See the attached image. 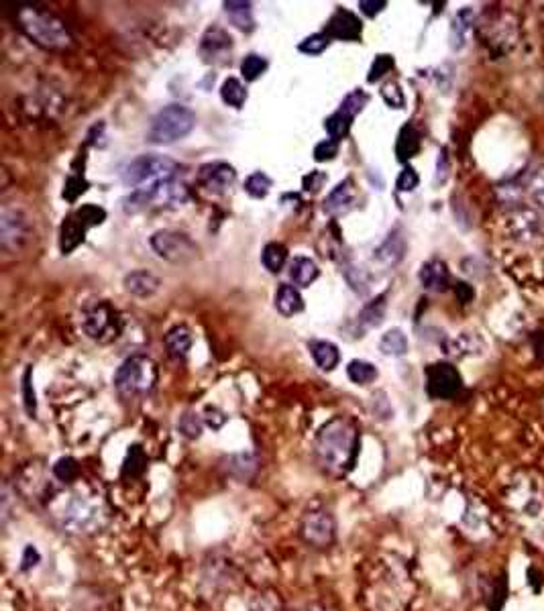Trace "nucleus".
Returning a JSON list of instances; mask_svg holds the SVG:
<instances>
[{
	"mask_svg": "<svg viewBox=\"0 0 544 611\" xmlns=\"http://www.w3.org/2000/svg\"><path fill=\"white\" fill-rule=\"evenodd\" d=\"M361 451V430L355 420L335 416L320 426L314 440L318 467L333 477H345L355 469Z\"/></svg>",
	"mask_w": 544,
	"mask_h": 611,
	"instance_id": "nucleus-1",
	"label": "nucleus"
},
{
	"mask_svg": "<svg viewBox=\"0 0 544 611\" xmlns=\"http://www.w3.org/2000/svg\"><path fill=\"white\" fill-rule=\"evenodd\" d=\"M7 9L13 13L15 23L19 29L37 45L51 49V51H62L72 45V35L66 29V25L49 11L41 9L39 5H25V3H9Z\"/></svg>",
	"mask_w": 544,
	"mask_h": 611,
	"instance_id": "nucleus-2",
	"label": "nucleus"
},
{
	"mask_svg": "<svg viewBox=\"0 0 544 611\" xmlns=\"http://www.w3.org/2000/svg\"><path fill=\"white\" fill-rule=\"evenodd\" d=\"M508 506L528 528L544 526V479L534 473H520L508 487Z\"/></svg>",
	"mask_w": 544,
	"mask_h": 611,
	"instance_id": "nucleus-3",
	"label": "nucleus"
},
{
	"mask_svg": "<svg viewBox=\"0 0 544 611\" xmlns=\"http://www.w3.org/2000/svg\"><path fill=\"white\" fill-rule=\"evenodd\" d=\"M196 127V115L184 104L163 106L153 117L147 141L153 145H172L188 137Z\"/></svg>",
	"mask_w": 544,
	"mask_h": 611,
	"instance_id": "nucleus-4",
	"label": "nucleus"
},
{
	"mask_svg": "<svg viewBox=\"0 0 544 611\" xmlns=\"http://www.w3.org/2000/svg\"><path fill=\"white\" fill-rule=\"evenodd\" d=\"M157 383V365L143 355L127 359L115 373V387L123 400L147 398Z\"/></svg>",
	"mask_w": 544,
	"mask_h": 611,
	"instance_id": "nucleus-5",
	"label": "nucleus"
},
{
	"mask_svg": "<svg viewBox=\"0 0 544 611\" xmlns=\"http://www.w3.org/2000/svg\"><path fill=\"white\" fill-rule=\"evenodd\" d=\"M188 200V188L182 182L161 180L151 186L135 190L125 200V212H141L147 208H168V206H182Z\"/></svg>",
	"mask_w": 544,
	"mask_h": 611,
	"instance_id": "nucleus-6",
	"label": "nucleus"
},
{
	"mask_svg": "<svg viewBox=\"0 0 544 611\" xmlns=\"http://www.w3.org/2000/svg\"><path fill=\"white\" fill-rule=\"evenodd\" d=\"M60 518H62V526L68 532L92 534L104 526L106 512L100 504V499L86 495H72L64 504Z\"/></svg>",
	"mask_w": 544,
	"mask_h": 611,
	"instance_id": "nucleus-7",
	"label": "nucleus"
},
{
	"mask_svg": "<svg viewBox=\"0 0 544 611\" xmlns=\"http://www.w3.org/2000/svg\"><path fill=\"white\" fill-rule=\"evenodd\" d=\"M180 165L163 155H139L123 170V182L135 190L151 186L161 180H172Z\"/></svg>",
	"mask_w": 544,
	"mask_h": 611,
	"instance_id": "nucleus-8",
	"label": "nucleus"
},
{
	"mask_svg": "<svg viewBox=\"0 0 544 611\" xmlns=\"http://www.w3.org/2000/svg\"><path fill=\"white\" fill-rule=\"evenodd\" d=\"M504 229L508 239L520 245L544 243V216L532 206L512 204L504 216Z\"/></svg>",
	"mask_w": 544,
	"mask_h": 611,
	"instance_id": "nucleus-9",
	"label": "nucleus"
},
{
	"mask_svg": "<svg viewBox=\"0 0 544 611\" xmlns=\"http://www.w3.org/2000/svg\"><path fill=\"white\" fill-rule=\"evenodd\" d=\"M106 220V210L96 204H84L74 210L62 222L60 231V249L64 255H70L76 247H80L86 239V233L94 227H100Z\"/></svg>",
	"mask_w": 544,
	"mask_h": 611,
	"instance_id": "nucleus-10",
	"label": "nucleus"
},
{
	"mask_svg": "<svg viewBox=\"0 0 544 611\" xmlns=\"http://www.w3.org/2000/svg\"><path fill=\"white\" fill-rule=\"evenodd\" d=\"M82 328L94 341L100 343L113 341L121 332L119 312L106 300H92L82 310Z\"/></svg>",
	"mask_w": 544,
	"mask_h": 611,
	"instance_id": "nucleus-11",
	"label": "nucleus"
},
{
	"mask_svg": "<svg viewBox=\"0 0 544 611\" xmlns=\"http://www.w3.org/2000/svg\"><path fill=\"white\" fill-rule=\"evenodd\" d=\"M463 387V377L451 363H432L426 367V394L432 400H451Z\"/></svg>",
	"mask_w": 544,
	"mask_h": 611,
	"instance_id": "nucleus-12",
	"label": "nucleus"
},
{
	"mask_svg": "<svg viewBox=\"0 0 544 611\" xmlns=\"http://www.w3.org/2000/svg\"><path fill=\"white\" fill-rule=\"evenodd\" d=\"M300 536L314 548H329L337 538V522L331 512L312 510L304 514L300 524Z\"/></svg>",
	"mask_w": 544,
	"mask_h": 611,
	"instance_id": "nucleus-13",
	"label": "nucleus"
},
{
	"mask_svg": "<svg viewBox=\"0 0 544 611\" xmlns=\"http://www.w3.org/2000/svg\"><path fill=\"white\" fill-rule=\"evenodd\" d=\"M153 251L166 261L172 263H186L192 261L198 253L194 241L178 231H159L151 237Z\"/></svg>",
	"mask_w": 544,
	"mask_h": 611,
	"instance_id": "nucleus-14",
	"label": "nucleus"
},
{
	"mask_svg": "<svg viewBox=\"0 0 544 611\" xmlns=\"http://www.w3.org/2000/svg\"><path fill=\"white\" fill-rule=\"evenodd\" d=\"M233 37L223 27H210L200 39V58L204 64L223 66L231 60Z\"/></svg>",
	"mask_w": 544,
	"mask_h": 611,
	"instance_id": "nucleus-15",
	"label": "nucleus"
},
{
	"mask_svg": "<svg viewBox=\"0 0 544 611\" xmlns=\"http://www.w3.org/2000/svg\"><path fill=\"white\" fill-rule=\"evenodd\" d=\"M198 180L206 190L214 194H223L235 184L237 172L233 165L225 161H212V163H204L198 170Z\"/></svg>",
	"mask_w": 544,
	"mask_h": 611,
	"instance_id": "nucleus-16",
	"label": "nucleus"
},
{
	"mask_svg": "<svg viewBox=\"0 0 544 611\" xmlns=\"http://www.w3.org/2000/svg\"><path fill=\"white\" fill-rule=\"evenodd\" d=\"M361 33H363L361 19L347 9H337L335 15L324 25V35L329 39L357 41L361 39Z\"/></svg>",
	"mask_w": 544,
	"mask_h": 611,
	"instance_id": "nucleus-17",
	"label": "nucleus"
},
{
	"mask_svg": "<svg viewBox=\"0 0 544 611\" xmlns=\"http://www.w3.org/2000/svg\"><path fill=\"white\" fill-rule=\"evenodd\" d=\"M420 284L428 292H445L451 284V273L447 263L441 259L426 261L420 269Z\"/></svg>",
	"mask_w": 544,
	"mask_h": 611,
	"instance_id": "nucleus-18",
	"label": "nucleus"
},
{
	"mask_svg": "<svg viewBox=\"0 0 544 611\" xmlns=\"http://www.w3.org/2000/svg\"><path fill=\"white\" fill-rule=\"evenodd\" d=\"M355 184L351 178L343 180L341 184H337V188L326 196L324 200V212L331 214V216H339V214H345L347 210H351L353 202H355Z\"/></svg>",
	"mask_w": 544,
	"mask_h": 611,
	"instance_id": "nucleus-19",
	"label": "nucleus"
},
{
	"mask_svg": "<svg viewBox=\"0 0 544 611\" xmlns=\"http://www.w3.org/2000/svg\"><path fill=\"white\" fill-rule=\"evenodd\" d=\"M0 231H3V247L11 249V247H19L27 237V225L25 220L19 216L17 210H5L3 212V220H0Z\"/></svg>",
	"mask_w": 544,
	"mask_h": 611,
	"instance_id": "nucleus-20",
	"label": "nucleus"
},
{
	"mask_svg": "<svg viewBox=\"0 0 544 611\" xmlns=\"http://www.w3.org/2000/svg\"><path fill=\"white\" fill-rule=\"evenodd\" d=\"M161 282L149 271H133L125 277V290L139 298H149L159 290Z\"/></svg>",
	"mask_w": 544,
	"mask_h": 611,
	"instance_id": "nucleus-21",
	"label": "nucleus"
},
{
	"mask_svg": "<svg viewBox=\"0 0 544 611\" xmlns=\"http://www.w3.org/2000/svg\"><path fill=\"white\" fill-rule=\"evenodd\" d=\"M473 23H475V13L469 7L455 15V19L451 23V47L455 51H461L467 45L469 35L473 31Z\"/></svg>",
	"mask_w": 544,
	"mask_h": 611,
	"instance_id": "nucleus-22",
	"label": "nucleus"
},
{
	"mask_svg": "<svg viewBox=\"0 0 544 611\" xmlns=\"http://www.w3.org/2000/svg\"><path fill=\"white\" fill-rule=\"evenodd\" d=\"M308 349H310V355H312L314 363L322 371H333L341 361V353H339L337 345H333L329 341H312L308 345Z\"/></svg>",
	"mask_w": 544,
	"mask_h": 611,
	"instance_id": "nucleus-23",
	"label": "nucleus"
},
{
	"mask_svg": "<svg viewBox=\"0 0 544 611\" xmlns=\"http://www.w3.org/2000/svg\"><path fill=\"white\" fill-rule=\"evenodd\" d=\"M166 349L170 353V357L174 359H184L190 349H192V332L188 326L180 324L174 326L168 335H166Z\"/></svg>",
	"mask_w": 544,
	"mask_h": 611,
	"instance_id": "nucleus-24",
	"label": "nucleus"
},
{
	"mask_svg": "<svg viewBox=\"0 0 544 611\" xmlns=\"http://www.w3.org/2000/svg\"><path fill=\"white\" fill-rule=\"evenodd\" d=\"M420 139H422V135L412 123L402 127V131L398 135V141H396V155L402 163L410 161L420 151Z\"/></svg>",
	"mask_w": 544,
	"mask_h": 611,
	"instance_id": "nucleus-25",
	"label": "nucleus"
},
{
	"mask_svg": "<svg viewBox=\"0 0 544 611\" xmlns=\"http://www.w3.org/2000/svg\"><path fill=\"white\" fill-rule=\"evenodd\" d=\"M276 308L282 316L290 318V316H296L304 310V300L300 296V292L294 288V286H280V290L276 292Z\"/></svg>",
	"mask_w": 544,
	"mask_h": 611,
	"instance_id": "nucleus-26",
	"label": "nucleus"
},
{
	"mask_svg": "<svg viewBox=\"0 0 544 611\" xmlns=\"http://www.w3.org/2000/svg\"><path fill=\"white\" fill-rule=\"evenodd\" d=\"M404 251H406V241L400 231H394L384 241V245L375 251V259L386 265H396L404 257Z\"/></svg>",
	"mask_w": 544,
	"mask_h": 611,
	"instance_id": "nucleus-27",
	"label": "nucleus"
},
{
	"mask_svg": "<svg viewBox=\"0 0 544 611\" xmlns=\"http://www.w3.org/2000/svg\"><path fill=\"white\" fill-rule=\"evenodd\" d=\"M318 265L308 259V257H296L290 265V277L294 286H300V288H308L312 282H316L318 277Z\"/></svg>",
	"mask_w": 544,
	"mask_h": 611,
	"instance_id": "nucleus-28",
	"label": "nucleus"
},
{
	"mask_svg": "<svg viewBox=\"0 0 544 611\" xmlns=\"http://www.w3.org/2000/svg\"><path fill=\"white\" fill-rule=\"evenodd\" d=\"M379 351L388 357H404L408 353V339L400 328L388 330L386 335L379 341Z\"/></svg>",
	"mask_w": 544,
	"mask_h": 611,
	"instance_id": "nucleus-29",
	"label": "nucleus"
},
{
	"mask_svg": "<svg viewBox=\"0 0 544 611\" xmlns=\"http://www.w3.org/2000/svg\"><path fill=\"white\" fill-rule=\"evenodd\" d=\"M288 261V249L282 243H269L261 253V263L267 271L280 273Z\"/></svg>",
	"mask_w": 544,
	"mask_h": 611,
	"instance_id": "nucleus-30",
	"label": "nucleus"
},
{
	"mask_svg": "<svg viewBox=\"0 0 544 611\" xmlns=\"http://www.w3.org/2000/svg\"><path fill=\"white\" fill-rule=\"evenodd\" d=\"M145 469H147V457H145V453H143L139 444H133V447L127 453L125 463H123V477L125 479H137L145 473Z\"/></svg>",
	"mask_w": 544,
	"mask_h": 611,
	"instance_id": "nucleus-31",
	"label": "nucleus"
},
{
	"mask_svg": "<svg viewBox=\"0 0 544 611\" xmlns=\"http://www.w3.org/2000/svg\"><path fill=\"white\" fill-rule=\"evenodd\" d=\"M351 123H353V119L349 115H345L343 110H337L335 115H331L329 119L324 121V129H326V133H329V137L333 141L339 143V141H343L349 135Z\"/></svg>",
	"mask_w": 544,
	"mask_h": 611,
	"instance_id": "nucleus-32",
	"label": "nucleus"
},
{
	"mask_svg": "<svg viewBox=\"0 0 544 611\" xmlns=\"http://www.w3.org/2000/svg\"><path fill=\"white\" fill-rule=\"evenodd\" d=\"M347 377L355 383V385H369L377 379V369L375 365H371L369 361H361L355 359L349 363L347 367Z\"/></svg>",
	"mask_w": 544,
	"mask_h": 611,
	"instance_id": "nucleus-33",
	"label": "nucleus"
},
{
	"mask_svg": "<svg viewBox=\"0 0 544 611\" xmlns=\"http://www.w3.org/2000/svg\"><path fill=\"white\" fill-rule=\"evenodd\" d=\"M384 316H386V296H379L377 300H373L363 308V312L359 314V324H363L365 328H373L384 322Z\"/></svg>",
	"mask_w": 544,
	"mask_h": 611,
	"instance_id": "nucleus-34",
	"label": "nucleus"
},
{
	"mask_svg": "<svg viewBox=\"0 0 544 611\" xmlns=\"http://www.w3.org/2000/svg\"><path fill=\"white\" fill-rule=\"evenodd\" d=\"M225 11L231 17L233 25H237L241 31L253 29V15H251V3H225Z\"/></svg>",
	"mask_w": 544,
	"mask_h": 611,
	"instance_id": "nucleus-35",
	"label": "nucleus"
},
{
	"mask_svg": "<svg viewBox=\"0 0 544 611\" xmlns=\"http://www.w3.org/2000/svg\"><path fill=\"white\" fill-rule=\"evenodd\" d=\"M221 96H223L225 104H229L233 108H241L245 104V100H247V90H245V86L237 78H227L223 82Z\"/></svg>",
	"mask_w": 544,
	"mask_h": 611,
	"instance_id": "nucleus-36",
	"label": "nucleus"
},
{
	"mask_svg": "<svg viewBox=\"0 0 544 611\" xmlns=\"http://www.w3.org/2000/svg\"><path fill=\"white\" fill-rule=\"evenodd\" d=\"M265 70H267V60L257 53H249L241 64V74L247 82H255L265 74Z\"/></svg>",
	"mask_w": 544,
	"mask_h": 611,
	"instance_id": "nucleus-37",
	"label": "nucleus"
},
{
	"mask_svg": "<svg viewBox=\"0 0 544 611\" xmlns=\"http://www.w3.org/2000/svg\"><path fill=\"white\" fill-rule=\"evenodd\" d=\"M526 194L530 196V200L544 210V168H538L536 172L530 174L528 182H526Z\"/></svg>",
	"mask_w": 544,
	"mask_h": 611,
	"instance_id": "nucleus-38",
	"label": "nucleus"
},
{
	"mask_svg": "<svg viewBox=\"0 0 544 611\" xmlns=\"http://www.w3.org/2000/svg\"><path fill=\"white\" fill-rule=\"evenodd\" d=\"M80 475V465L72 457H62L56 465H53V477L60 479L62 483H72Z\"/></svg>",
	"mask_w": 544,
	"mask_h": 611,
	"instance_id": "nucleus-39",
	"label": "nucleus"
},
{
	"mask_svg": "<svg viewBox=\"0 0 544 611\" xmlns=\"http://www.w3.org/2000/svg\"><path fill=\"white\" fill-rule=\"evenodd\" d=\"M271 186H274V182H271V178L263 172H255L253 176L247 178L245 182V192L253 198H265L271 190Z\"/></svg>",
	"mask_w": 544,
	"mask_h": 611,
	"instance_id": "nucleus-40",
	"label": "nucleus"
},
{
	"mask_svg": "<svg viewBox=\"0 0 544 611\" xmlns=\"http://www.w3.org/2000/svg\"><path fill=\"white\" fill-rule=\"evenodd\" d=\"M367 102H369V96L363 90H353L351 94L345 96V100L341 102L339 110H343L345 115L355 119L361 113V110L367 106Z\"/></svg>",
	"mask_w": 544,
	"mask_h": 611,
	"instance_id": "nucleus-41",
	"label": "nucleus"
},
{
	"mask_svg": "<svg viewBox=\"0 0 544 611\" xmlns=\"http://www.w3.org/2000/svg\"><path fill=\"white\" fill-rule=\"evenodd\" d=\"M479 349H483V341L475 335H461L453 341V347H451V355H475V353H481Z\"/></svg>",
	"mask_w": 544,
	"mask_h": 611,
	"instance_id": "nucleus-42",
	"label": "nucleus"
},
{
	"mask_svg": "<svg viewBox=\"0 0 544 611\" xmlns=\"http://www.w3.org/2000/svg\"><path fill=\"white\" fill-rule=\"evenodd\" d=\"M390 70H394V58H392V55H386V53L377 55V58H375L373 64H371L367 82L373 84V82H377V80H382Z\"/></svg>",
	"mask_w": 544,
	"mask_h": 611,
	"instance_id": "nucleus-43",
	"label": "nucleus"
},
{
	"mask_svg": "<svg viewBox=\"0 0 544 611\" xmlns=\"http://www.w3.org/2000/svg\"><path fill=\"white\" fill-rule=\"evenodd\" d=\"M329 45H331V39H329V37H326L324 33H314V35L306 37V39L298 45V49H300L302 53H306V55H320Z\"/></svg>",
	"mask_w": 544,
	"mask_h": 611,
	"instance_id": "nucleus-44",
	"label": "nucleus"
},
{
	"mask_svg": "<svg viewBox=\"0 0 544 611\" xmlns=\"http://www.w3.org/2000/svg\"><path fill=\"white\" fill-rule=\"evenodd\" d=\"M88 190V182L84 176H70L68 182H66V188H64V198L68 202H76L84 192Z\"/></svg>",
	"mask_w": 544,
	"mask_h": 611,
	"instance_id": "nucleus-45",
	"label": "nucleus"
},
{
	"mask_svg": "<svg viewBox=\"0 0 544 611\" xmlns=\"http://www.w3.org/2000/svg\"><path fill=\"white\" fill-rule=\"evenodd\" d=\"M382 96H384L386 104L392 106V108H404V104H406V96H404V92H402L398 82H388L382 88Z\"/></svg>",
	"mask_w": 544,
	"mask_h": 611,
	"instance_id": "nucleus-46",
	"label": "nucleus"
},
{
	"mask_svg": "<svg viewBox=\"0 0 544 611\" xmlns=\"http://www.w3.org/2000/svg\"><path fill=\"white\" fill-rule=\"evenodd\" d=\"M251 611H282V601L276 593H263L251 603Z\"/></svg>",
	"mask_w": 544,
	"mask_h": 611,
	"instance_id": "nucleus-47",
	"label": "nucleus"
},
{
	"mask_svg": "<svg viewBox=\"0 0 544 611\" xmlns=\"http://www.w3.org/2000/svg\"><path fill=\"white\" fill-rule=\"evenodd\" d=\"M180 432L188 438H198L202 434V420L196 416V414H184L180 418V424H178Z\"/></svg>",
	"mask_w": 544,
	"mask_h": 611,
	"instance_id": "nucleus-48",
	"label": "nucleus"
},
{
	"mask_svg": "<svg viewBox=\"0 0 544 611\" xmlns=\"http://www.w3.org/2000/svg\"><path fill=\"white\" fill-rule=\"evenodd\" d=\"M339 153V143L333 141V139H326V141H320L316 147H314V159L316 161H331L335 159Z\"/></svg>",
	"mask_w": 544,
	"mask_h": 611,
	"instance_id": "nucleus-49",
	"label": "nucleus"
},
{
	"mask_svg": "<svg viewBox=\"0 0 544 611\" xmlns=\"http://www.w3.org/2000/svg\"><path fill=\"white\" fill-rule=\"evenodd\" d=\"M326 180H329V176H326L324 172H318V170H316V172H310L308 176H304L302 188H304L306 194H318V192L324 188Z\"/></svg>",
	"mask_w": 544,
	"mask_h": 611,
	"instance_id": "nucleus-50",
	"label": "nucleus"
},
{
	"mask_svg": "<svg viewBox=\"0 0 544 611\" xmlns=\"http://www.w3.org/2000/svg\"><path fill=\"white\" fill-rule=\"evenodd\" d=\"M420 184V178L416 174L414 168H404L402 174L398 176V182H396V188L398 192H414Z\"/></svg>",
	"mask_w": 544,
	"mask_h": 611,
	"instance_id": "nucleus-51",
	"label": "nucleus"
},
{
	"mask_svg": "<svg viewBox=\"0 0 544 611\" xmlns=\"http://www.w3.org/2000/svg\"><path fill=\"white\" fill-rule=\"evenodd\" d=\"M31 369H27L25 373V381H23V400H25V408H27V414L33 418L35 412H37V402H35V392L31 390Z\"/></svg>",
	"mask_w": 544,
	"mask_h": 611,
	"instance_id": "nucleus-52",
	"label": "nucleus"
},
{
	"mask_svg": "<svg viewBox=\"0 0 544 611\" xmlns=\"http://www.w3.org/2000/svg\"><path fill=\"white\" fill-rule=\"evenodd\" d=\"M386 7H388L386 0H361V3H359V11L367 17L379 15Z\"/></svg>",
	"mask_w": 544,
	"mask_h": 611,
	"instance_id": "nucleus-53",
	"label": "nucleus"
},
{
	"mask_svg": "<svg viewBox=\"0 0 544 611\" xmlns=\"http://www.w3.org/2000/svg\"><path fill=\"white\" fill-rule=\"evenodd\" d=\"M41 557H39V550L35 546H27L25 552H23V559H21V571H31L39 565Z\"/></svg>",
	"mask_w": 544,
	"mask_h": 611,
	"instance_id": "nucleus-54",
	"label": "nucleus"
},
{
	"mask_svg": "<svg viewBox=\"0 0 544 611\" xmlns=\"http://www.w3.org/2000/svg\"><path fill=\"white\" fill-rule=\"evenodd\" d=\"M457 296H459V300H461L463 304H467V302L473 298V292H471V288H469L467 284H459V286H457Z\"/></svg>",
	"mask_w": 544,
	"mask_h": 611,
	"instance_id": "nucleus-55",
	"label": "nucleus"
},
{
	"mask_svg": "<svg viewBox=\"0 0 544 611\" xmlns=\"http://www.w3.org/2000/svg\"><path fill=\"white\" fill-rule=\"evenodd\" d=\"M300 611H333V609L322 607V605H312V607H306V609H300Z\"/></svg>",
	"mask_w": 544,
	"mask_h": 611,
	"instance_id": "nucleus-56",
	"label": "nucleus"
}]
</instances>
